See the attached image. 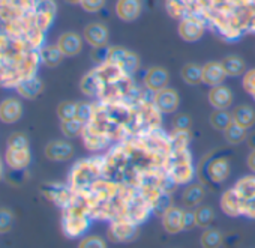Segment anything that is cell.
<instances>
[{"label":"cell","instance_id":"obj_1","mask_svg":"<svg viewBox=\"0 0 255 248\" xmlns=\"http://www.w3.org/2000/svg\"><path fill=\"white\" fill-rule=\"evenodd\" d=\"M57 15L54 0H0V89L38 75L41 48Z\"/></svg>","mask_w":255,"mask_h":248},{"label":"cell","instance_id":"obj_2","mask_svg":"<svg viewBox=\"0 0 255 248\" xmlns=\"http://www.w3.org/2000/svg\"><path fill=\"white\" fill-rule=\"evenodd\" d=\"M170 149V133L162 128L125 139L104 154V178L138 187L147 176L165 172Z\"/></svg>","mask_w":255,"mask_h":248},{"label":"cell","instance_id":"obj_3","mask_svg":"<svg viewBox=\"0 0 255 248\" xmlns=\"http://www.w3.org/2000/svg\"><path fill=\"white\" fill-rule=\"evenodd\" d=\"M185 17L198 18L216 38L236 42L255 33V0H182Z\"/></svg>","mask_w":255,"mask_h":248},{"label":"cell","instance_id":"obj_4","mask_svg":"<svg viewBox=\"0 0 255 248\" xmlns=\"http://www.w3.org/2000/svg\"><path fill=\"white\" fill-rule=\"evenodd\" d=\"M86 125L105 137L111 145L141 134L135 102L96 101Z\"/></svg>","mask_w":255,"mask_h":248},{"label":"cell","instance_id":"obj_5","mask_svg":"<svg viewBox=\"0 0 255 248\" xmlns=\"http://www.w3.org/2000/svg\"><path fill=\"white\" fill-rule=\"evenodd\" d=\"M92 71L98 84V101L135 102L146 93L135 84L134 75L125 72L110 60L96 65Z\"/></svg>","mask_w":255,"mask_h":248},{"label":"cell","instance_id":"obj_6","mask_svg":"<svg viewBox=\"0 0 255 248\" xmlns=\"http://www.w3.org/2000/svg\"><path fill=\"white\" fill-rule=\"evenodd\" d=\"M126 190L128 185L101 178L86 191L77 194L84 199L92 220L113 221L122 217Z\"/></svg>","mask_w":255,"mask_h":248},{"label":"cell","instance_id":"obj_7","mask_svg":"<svg viewBox=\"0 0 255 248\" xmlns=\"http://www.w3.org/2000/svg\"><path fill=\"white\" fill-rule=\"evenodd\" d=\"M170 142L171 149L168 154L165 172L176 187L188 185L194 182V178L197 176V167L194 166L192 154L189 149L191 131L171 130Z\"/></svg>","mask_w":255,"mask_h":248},{"label":"cell","instance_id":"obj_8","mask_svg":"<svg viewBox=\"0 0 255 248\" xmlns=\"http://www.w3.org/2000/svg\"><path fill=\"white\" fill-rule=\"evenodd\" d=\"M221 211L231 217H246L255 220V175H246L225 190L219 200Z\"/></svg>","mask_w":255,"mask_h":248},{"label":"cell","instance_id":"obj_9","mask_svg":"<svg viewBox=\"0 0 255 248\" xmlns=\"http://www.w3.org/2000/svg\"><path fill=\"white\" fill-rule=\"evenodd\" d=\"M101 178H104V155H93L72 166L66 184L74 193H83Z\"/></svg>","mask_w":255,"mask_h":248},{"label":"cell","instance_id":"obj_10","mask_svg":"<svg viewBox=\"0 0 255 248\" xmlns=\"http://www.w3.org/2000/svg\"><path fill=\"white\" fill-rule=\"evenodd\" d=\"M92 217L89 214L84 199L75 193L72 202L62 209V232L66 238H83L89 230Z\"/></svg>","mask_w":255,"mask_h":248},{"label":"cell","instance_id":"obj_11","mask_svg":"<svg viewBox=\"0 0 255 248\" xmlns=\"http://www.w3.org/2000/svg\"><path fill=\"white\" fill-rule=\"evenodd\" d=\"M230 160L225 155H219V151L206 154L197 166V176L206 188L224 184L230 178Z\"/></svg>","mask_w":255,"mask_h":248},{"label":"cell","instance_id":"obj_12","mask_svg":"<svg viewBox=\"0 0 255 248\" xmlns=\"http://www.w3.org/2000/svg\"><path fill=\"white\" fill-rule=\"evenodd\" d=\"M150 215H153L152 205L144 193L137 187H128L123 203V212L120 218H125L137 226L144 224Z\"/></svg>","mask_w":255,"mask_h":248},{"label":"cell","instance_id":"obj_13","mask_svg":"<svg viewBox=\"0 0 255 248\" xmlns=\"http://www.w3.org/2000/svg\"><path fill=\"white\" fill-rule=\"evenodd\" d=\"M138 235H140V226L128 221L125 218H117V220L110 221V226L107 230L108 241L114 244L132 242L138 238Z\"/></svg>","mask_w":255,"mask_h":248},{"label":"cell","instance_id":"obj_14","mask_svg":"<svg viewBox=\"0 0 255 248\" xmlns=\"http://www.w3.org/2000/svg\"><path fill=\"white\" fill-rule=\"evenodd\" d=\"M107 60L116 63L125 72L131 74V75H135L138 72L140 66H141V59H140V56L137 53L128 50L125 47H119V45H114V47L108 48Z\"/></svg>","mask_w":255,"mask_h":248},{"label":"cell","instance_id":"obj_15","mask_svg":"<svg viewBox=\"0 0 255 248\" xmlns=\"http://www.w3.org/2000/svg\"><path fill=\"white\" fill-rule=\"evenodd\" d=\"M42 194L45 196L47 200H50L51 203H54L60 209L66 208L75 196V193L71 190V187L68 184H59V182L44 185Z\"/></svg>","mask_w":255,"mask_h":248},{"label":"cell","instance_id":"obj_16","mask_svg":"<svg viewBox=\"0 0 255 248\" xmlns=\"http://www.w3.org/2000/svg\"><path fill=\"white\" fill-rule=\"evenodd\" d=\"M152 99H153V104L159 108V111L162 114H170V113H174L179 105H180V96H179V92L173 87H165V89H161L155 93H152Z\"/></svg>","mask_w":255,"mask_h":248},{"label":"cell","instance_id":"obj_17","mask_svg":"<svg viewBox=\"0 0 255 248\" xmlns=\"http://www.w3.org/2000/svg\"><path fill=\"white\" fill-rule=\"evenodd\" d=\"M177 32L183 41L197 42L203 38V35L206 32V26L203 24V21H200L195 17H185L179 21Z\"/></svg>","mask_w":255,"mask_h":248},{"label":"cell","instance_id":"obj_18","mask_svg":"<svg viewBox=\"0 0 255 248\" xmlns=\"http://www.w3.org/2000/svg\"><path fill=\"white\" fill-rule=\"evenodd\" d=\"M44 154L50 161L63 163V161H69L74 157L75 149H74V145H71L68 140L57 139V140H51L47 143Z\"/></svg>","mask_w":255,"mask_h":248},{"label":"cell","instance_id":"obj_19","mask_svg":"<svg viewBox=\"0 0 255 248\" xmlns=\"http://www.w3.org/2000/svg\"><path fill=\"white\" fill-rule=\"evenodd\" d=\"M168 83H170V72L164 66H150L143 78V84L146 90L152 93L168 87Z\"/></svg>","mask_w":255,"mask_h":248},{"label":"cell","instance_id":"obj_20","mask_svg":"<svg viewBox=\"0 0 255 248\" xmlns=\"http://www.w3.org/2000/svg\"><path fill=\"white\" fill-rule=\"evenodd\" d=\"M3 158H5V164L12 172H24L32 164V152H30V148H27V149H12V148H6V152H5V157Z\"/></svg>","mask_w":255,"mask_h":248},{"label":"cell","instance_id":"obj_21","mask_svg":"<svg viewBox=\"0 0 255 248\" xmlns=\"http://www.w3.org/2000/svg\"><path fill=\"white\" fill-rule=\"evenodd\" d=\"M23 117V104L18 98L9 96L0 102V122L12 125Z\"/></svg>","mask_w":255,"mask_h":248},{"label":"cell","instance_id":"obj_22","mask_svg":"<svg viewBox=\"0 0 255 248\" xmlns=\"http://www.w3.org/2000/svg\"><path fill=\"white\" fill-rule=\"evenodd\" d=\"M114 9L122 21L132 23L143 12V0H117Z\"/></svg>","mask_w":255,"mask_h":248},{"label":"cell","instance_id":"obj_23","mask_svg":"<svg viewBox=\"0 0 255 248\" xmlns=\"http://www.w3.org/2000/svg\"><path fill=\"white\" fill-rule=\"evenodd\" d=\"M83 38L84 41L92 47H105L108 45V39H110V32L108 29L102 24V23H90L84 27L83 30Z\"/></svg>","mask_w":255,"mask_h":248},{"label":"cell","instance_id":"obj_24","mask_svg":"<svg viewBox=\"0 0 255 248\" xmlns=\"http://www.w3.org/2000/svg\"><path fill=\"white\" fill-rule=\"evenodd\" d=\"M83 42L84 38L77 33V32H65L59 36L57 39V47L63 53L65 57H75L81 53L83 50Z\"/></svg>","mask_w":255,"mask_h":248},{"label":"cell","instance_id":"obj_25","mask_svg":"<svg viewBox=\"0 0 255 248\" xmlns=\"http://www.w3.org/2000/svg\"><path fill=\"white\" fill-rule=\"evenodd\" d=\"M183 214H185V208L182 209L176 205H173L162 214L161 223H162L164 230L168 235H177L185 230L183 229Z\"/></svg>","mask_w":255,"mask_h":248},{"label":"cell","instance_id":"obj_26","mask_svg":"<svg viewBox=\"0 0 255 248\" xmlns=\"http://www.w3.org/2000/svg\"><path fill=\"white\" fill-rule=\"evenodd\" d=\"M207 101L215 110H228L233 104V92L224 84L210 87L207 93Z\"/></svg>","mask_w":255,"mask_h":248},{"label":"cell","instance_id":"obj_27","mask_svg":"<svg viewBox=\"0 0 255 248\" xmlns=\"http://www.w3.org/2000/svg\"><path fill=\"white\" fill-rule=\"evenodd\" d=\"M207 188L201 184V182H191L186 185V188L182 193V205L183 208H189V209H195L197 206H200L206 197Z\"/></svg>","mask_w":255,"mask_h":248},{"label":"cell","instance_id":"obj_28","mask_svg":"<svg viewBox=\"0 0 255 248\" xmlns=\"http://www.w3.org/2000/svg\"><path fill=\"white\" fill-rule=\"evenodd\" d=\"M225 78H227V72L221 62L212 60L203 65V83L204 84L215 87V86L224 84Z\"/></svg>","mask_w":255,"mask_h":248},{"label":"cell","instance_id":"obj_29","mask_svg":"<svg viewBox=\"0 0 255 248\" xmlns=\"http://www.w3.org/2000/svg\"><path fill=\"white\" fill-rule=\"evenodd\" d=\"M42 90H44V83L38 75L21 81L15 89V92L24 99H35L42 93Z\"/></svg>","mask_w":255,"mask_h":248},{"label":"cell","instance_id":"obj_30","mask_svg":"<svg viewBox=\"0 0 255 248\" xmlns=\"http://www.w3.org/2000/svg\"><path fill=\"white\" fill-rule=\"evenodd\" d=\"M231 116H233V122L237 123V125H240L242 128H245V130H251L254 127V123H255V111L248 104L237 105L231 111Z\"/></svg>","mask_w":255,"mask_h":248},{"label":"cell","instance_id":"obj_31","mask_svg":"<svg viewBox=\"0 0 255 248\" xmlns=\"http://www.w3.org/2000/svg\"><path fill=\"white\" fill-rule=\"evenodd\" d=\"M39 56H41V63L44 66H47V68L59 66L63 62V59H65V56L60 51V48L57 47V44H45L41 48Z\"/></svg>","mask_w":255,"mask_h":248},{"label":"cell","instance_id":"obj_32","mask_svg":"<svg viewBox=\"0 0 255 248\" xmlns=\"http://www.w3.org/2000/svg\"><path fill=\"white\" fill-rule=\"evenodd\" d=\"M225 242L224 233L216 227H207L203 230L200 236V245L201 248H221Z\"/></svg>","mask_w":255,"mask_h":248},{"label":"cell","instance_id":"obj_33","mask_svg":"<svg viewBox=\"0 0 255 248\" xmlns=\"http://www.w3.org/2000/svg\"><path fill=\"white\" fill-rule=\"evenodd\" d=\"M180 77L186 84L197 86V84L203 83V66L198 63L189 62V63L183 65V68L180 71Z\"/></svg>","mask_w":255,"mask_h":248},{"label":"cell","instance_id":"obj_34","mask_svg":"<svg viewBox=\"0 0 255 248\" xmlns=\"http://www.w3.org/2000/svg\"><path fill=\"white\" fill-rule=\"evenodd\" d=\"M221 63L227 72V77H242L246 72L245 71V62L240 56H236V54L225 56L221 60Z\"/></svg>","mask_w":255,"mask_h":248},{"label":"cell","instance_id":"obj_35","mask_svg":"<svg viewBox=\"0 0 255 248\" xmlns=\"http://www.w3.org/2000/svg\"><path fill=\"white\" fill-rule=\"evenodd\" d=\"M209 122H210V125H212L213 130L224 133L233 123L231 111H228V110H213L210 117H209Z\"/></svg>","mask_w":255,"mask_h":248},{"label":"cell","instance_id":"obj_36","mask_svg":"<svg viewBox=\"0 0 255 248\" xmlns=\"http://www.w3.org/2000/svg\"><path fill=\"white\" fill-rule=\"evenodd\" d=\"M195 212V221H197V227L200 229H207L212 226L213 220H215V211L212 206L209 205H200L194 209Z\"/></svg>","mask_w":255,"mask_h":248},{"label":"cell","instance_id":"obj_37","mask_svg":"<svg viewBox=\"0 0 255 248\" xmlns=\"http://www.w3.org/2000/svg\"><path fill=\"white\" fill-rule=\"evenodd\" d=\"M224 137H225V142L231 146H236V145H240L242 142H245L248 139V130L242 128L237 123H231V125L224 131Z\"/></svg>","mask_w":255,"mask_h":248},{"label":"cell","instance_id":"obj_38","mask_svg":"<svg viewBox=\"0 0 255 248\" xmlns=\"http://www.w3.org/2000/svg\"><path fill=\"white\" fill-rule=\"evenodd\" d=\"M83 128H84V122L78 120L77 117H75V119H71V120H63V122H60V130H62V133H63V136H65L66 139H77V137H81Z\"/></svg>","mask_w":255,"mask_h":248},{"label":"cell","instance_id":"obj_39","mask_svg":"<svg viewBox=\"0 0 255 248\" xmlns=\"http://www.w3.org/2000/svg\"><path fill=\"white\" fill-rule=\"evenodd\" d=\"M80 90L86 96L98 98V84H96V78H95V74L92 69L83 75V78L80 81Z\"/></svg>","mask_w":255,"mask_h":248},{"label":"cell","instance_id":"obj_40","mask_svg":"<svg viewBox=\"0 0 255 248\" xmlns=\"http://www.w3.org/2000/svg\"><path fill=\"white\" fill-rule=\"evenodd\" d=\"M57 117L60 122L71 120L77 117V102L74 101H63L57 105Z\"/></svg>","mask_w":255,"mask_h":248},{"label":"cell","instance_id":"obj_41","mask_svg":"<svg viewBox=\"0 0 255 248\" xmlns=\"http://www.w3.org/2000/svg\"><path fill=\"white\" fill-rule=\"evenodd\" d=\"M78 248H108V245L104 238L98 235H87L81 238Z\"/></svg>","mask_w":255,"mask_h":248},{"label":"cell","instance_id":"obj_42","mask_svg":"<svg viewBox=\"0 0 255 248\" xmlns=\"http://www.w3.org/2000/svg\"><path fill=\"white\" fill-rule=\"evenodd\" d=\"M14 226V214L11 209L0 208V235L11 232Z\"/></svg>","mask_w":255,"mask_h":248},{"label":"cell","instance_id":"obj_43","mask_svg":"<svg viewBox=\"0 0 255 248\" xmlns=\"http://www.w3.org/2000/svg\"><path fill=\"white\" fill-rule=\"evenodd\" d=\"M8 148H12V149H27L30 148L29 146V137L24 134V133H12L9 137H8Z\"/></svg>","mask_w":255,"mask_h":248},{"label":"cell","instance_id":"obj_44","mask_svg":"<svg viewBox=\"0 0 255 248\" xmlns=\"http://www.w3.org/2000/svg\"><path fill=\"white\" fill-rule=\"evenodd\" d=\"M192 128V119L186 113H180L173 119V130L176 131H191Z\"/></svg>","mask_w":255,"mask_h":248},{"label":"cell","instance_id":"obj_45","mask_svg":"<svg viewBox=\"0 0 255 248\" xmlns=\"http://www.w3.org/2000/svg\"><path fill=\"white\" fill-rule=\"evenodd\" d=\"M93 113V102L89 101H78L77 102V119L81 122H89Z\"/></svg>","mask_w":255,"mask_h":248},{"label":"cell","instance_id":"obj_46","mask_svg":"<svg viewBox=\"0 0 255 248\" xmlns=\"http://www.w3.org/2000/svg\"><path fill=\"white\" fill-rule=\"evenodd\" d=\"M242 84H243V89L254 98L255 101V69H249L243 74V78H242Z\"/></svg>","mask_w":255,"mask_h":248},{"label":"cell","instance_id":"obj_47","mask_svg":"<svg viewBox=\"0 0 255 248\" xmlns=\"http://www.w3.org/2000/svg\"><path fill=\"white\" fill-rule=\"evenodd\" d=\"M107 3V0H81L80 2V6L86 11V12H90V14H95V12H99Z\"/></svg>","mask_w":255,"mask_h":248},{"label":"cell","instance_id":"obj_48","mask_svg":"<svg viewBox=\"0 0 255 248\" xmlns=\"http://www.w3.org/2000/svg\"><path fill=\"white\" fill-rule=\"evenodd\" d=\"M108 45H105V47H96V48H93L92 50V53H90V56H92V60L96 63V65H99V63H102V62H105L107 60V56H108Z\"/></svg>","mask_w":255,"mask_h":248},{"label":"cell","instance_id":"obj_49","mask_svg":"<svg viewBox=\"0 0 255 248\" xmlns=\"http://www.w3.org/2000/svg\"><path fill=\"white\" fill-rule=\"evenodd\" d=\"M195 226H197V221H195V212H194V209L185 208V214H183V229L185 230H192Z\"/></svg>","mask_w":255,"mask_h":248},{"label":"cell","instance_id":"obj_50","mask_svg":"<svg viewBox=\"0 0 255 248\" xmlns=\"http://www.w3.org/2000/svg\"><path fill=\"white\" fill-rule=\"evenodd\" d=\"M246 166L255 175V149H251V152H249V155L246 158Z\"/></svg>","mask_w":255,"mask_h":248},{"label":"cell","instance_id":"obj_51","mask_svg":"<svg viewBox=\"0 0 255 248\" xmlns=\"http://www.w3.org/2000/svg\"><path fill=\"white\" fill-rule=\"evenodd\" d=\"M246 142H248V145H249V148H251V149H255V131H254V133H251V134H248Z\"/></svg>","mask_w":255,"mask_h":248},{"label":"cell","instance_id":"obj_52","mask_svg":"<svg viewBox=\"0 0 255 248\" xmlns=\"http://www.w3.org/2000/svg\"><path fill=\"white\" fill-rule=\"evenodd\" d=\"M5 158H2L0 157V181L3 179V176H5Z\"/></svg>","mask_w":255,"mask_h":248},{"label":"cell","instance_id":"obj_53","mask_svg":"<svg viewBox=\"0 0 255 248\" xmlns=\"http://www.w3.org/2000/svg\"><path fill=\"white\" fill-rule=\"evenodd\" d=\"M66 3H71V5H80L81 0H65Z\"/></svg>","mask_w":255,"mask_h":248}]
</instances>
